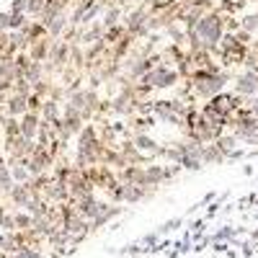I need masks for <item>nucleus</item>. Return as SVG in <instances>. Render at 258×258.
<instances>
[{"label": "nucleus", "instance_id": "obj_1", "mask_svg": "<svg viewBox=\"0 0 258 258\" xmlns=\"http://www.w3.org/2000/svg\"><path fill=\"white\" fill-rule=\"evenodd\" d=\"M68 191H70V204L83 199V197H91V194H96V186L91 183L88 173L80 168H73V173L68 178Z\"/></svg>", "mask_w": 258, "mask_h": 258}, {"label": "nucleus", "instance_id": "obj_2", "mask_svg": "<svg viewBox=\"0 0 258 258\" xmlns=\"http://www.w3.org/2000/svg\"><path fill=\"white\" fill-rule=\"evenodd\" d=\"M106 207H109V202H103V199H98L96 194H91V197H83V199H78V202H73V209L78 212V217H83L85 222H93L101 212H106Z\"/></svg>", "mask_w": 258, "mask_h": 258}, {"label": "nucleus", "instance_id": "obj_3", "mask_svg": "<svg viewBox=\"0 0 258 258\" xmlns=\"http://www.w3.org/2000/svg\"><path fill=\"white\" fill-rule=\"evenodd\" d=\"M54 168V158L47 153L44 147H36L31 158L26 160V170H29V176H41V173H49V170Z\"/></svg>", "mask_w": 258, "mask_h": 258}, {"label": "nucleus", "instance_id": "obj_4", "mask_svg": "<svg viewBox=\"0 0 258 258\" xmlns=\"http://www.w3.org/2000/svg\"><path fill=\"white\" fill-rule=\"evenodd\" d=\"M160 57H142V54H135L132 59L126 62V80H140L145 73H150L155 68V62H158Z\"/></svg>", "mask_w": 258, "mask_h": 258}, {"label": "nucleus", "instance_id": "obj_5", "mask_svg": "<svg viewBox=\"0 0 258 258\" xmlns=\"http://www.w3.org/2000/svg\"><path fill=\"white\" fill-rule=\"evenodd\" d=\"M235 96H240V98H253V96H258V75L243 70L238 78H235Z\"/></svg>", "mask_w": 258, "mask_h": 258}, {"label": "nucleus", "instance_id": "obj_6", "mask_svg": "<svg viewBox=\"0 0 258 258\" xmlns=\"http://www.w3.org/2000/svg\"><path fill=\"white\" fill-rule=\"evenodd\" d=\"M132 145H135V150L147 160V158H158V153H160V145L153 140V137H147L145 132L142 135H135L132 137Z\"/></svg>", "mask_w": 258, "mask_h": 258}, {"label": "nucleus", "instance_id": "obj_7", "mask_svg": "<svg viewBox=\"0 0 258 258\" xmlns=\"http://www.w3.org/2000/svg\"><path fill=\"white\" fill-rule=\"evenodd\" d=\"M39 124H41L39 114H31V111H26L24 116L18 119V129H21V137H24V140H31V142H36V132H39Z\"/></svg>", "mask_w": 258, "mask_h": 258}, {"label": "nucleus", "instance_id": "obj_8", "mask_svg": "<svg viewBox=\"0 0 258 258\" xmlns=\"http://www.w3.org/2000/svg\"><path fill=\"white\" fill-rule=\"evenodd\" d=\"M165 165H145L142 168V186L147 188H158L160 183H165Z\"/></svg>", "mask_w": 258, "mask_h": 258}, {"label": "nucleus", "instance_id": "obj_9", "mask_svg": "<svg viewBox=\"0 0 258 258\" xmlns=\"http://www.w3.org/2000/svg\"><path fill=\"white\" fill-rule=\"evenodd\" d=\"M44 29H47V36H49V39H62V34L70 29V13H68V11L59 13L57 18H52V21H49V24H47Z\"/></svg>", "mask_w": 258, "mask_h": 258}, {"label": "nucleus", "instance_id": "obj_10", "mask_svg": "<svg viewBox=\"0 0 258 258\" xmlns=\"http://www.w3.org/2000/svg\"><path fill=\"white\" fill-rule=\"evenodd\" d=\"M59 116H62V103H59V101H54V98H47L44 103H41V109H39V119H41V121L54 124Z\"/></svg>", "mask_w": 258, "mask_h": 258}, {"label": "nucleus", "instance_id": "obj_11", "mask_svg": "<svg viewBox=\"0 0 258 258\" xmlns=\"http://www.w3.org/2000/svg\"><path fill=\"white\" fill-rule=\"evenodd\" d=\"M49 36L47 39H39V41H31L29 44V49H26V54H29V59L31 62H47V57H49Z\"/></svg>", "mask_w": 258, "mask_h": 258}, {"label": "nucleus", "instance_id": "obj_12", "mask_svg": "<svg viewBox=\"0 0 258 258\" xmlns=\"http://www.w3.org/2000/svg\"><path fill=\"white\" fill-rule=\"evenodd\" d=\"M6 197L11 199V204H13V207L24 209V207H26V202L31 199V191H29V186H26V183H13V188L6 194Z\"/></svg>", "mask_w": 258, "mask_h": 258}, {"label": "nucleus", "instance_id": "obj_13", "mask_svg": "<svg viewBox=\"0 0 258 258\" xmlns=\"http://www.w3.org/2000/svg\"><path fill=\"white\" fill-rule=\"evenodd\" d=\"M121 16H124V8L116 6V3H111V6H106L103 21H98V24H101L103 31H106V29H111V26H119V24H121Z\"/></svg>", "mask_w": 258, "mask_h": 258}, {"label": "nucleus", "instance_id": "obj_14", "mask_svg": "<svg viewBox=\"0 0 258 258\" xmlns=\"http://www.w3.org/2000/svg\"><path fill=\"white\" fill-rule=\"evenodd\" d=\"M44 75H47V73H44V62H29V68H26V73H24V80L34 88L36 83L44 80Z\"/></svg>", "mask_w": 258, "mask_h": 258}, {"label": "nucleus", "instance_id": "obj_15", "mask_svg": "<svg viewBox=\"0 0 258 258\" xmlns=\"http://www.w3.org/2000/svg\"><path fill=\"white\" fill-rule=\"evenodd\" d=\"M21 250V243H18V232H3L0 235V253H18Z\"/></svg>", "mask_w": 258, "mask_h": 258}, {"label": "nucleus", "instance_id": "obj_16", "mask_svg": "<svg viewBox=\"0 0 258 258\" xmlns=\"http://www.w3.org/2000/svg\"><path fill=\"white\" fill-rule=\"evenodd\" d=\"M13 225H16V232H26V230H31L34 217H31V214H26L24 209H16L13 212Z\"/></svg>", "mask_w": 258, "mask_h": 258}, {"label": "nucleus", "instance_id": "obj_17", "mask_svg": "<svg viewBox=\"0 0 258 258\" xmlns=\"http://www.w3.org/2000/svg\"><path fill=\"white\" fill-rule=\"evenodd\" d=\"M212 145H214V147H217L220 153H222V158H227V155L232 153V150H235V145H238V140H235L232 135H220V137L214 140Z\"/></svg>", "mask_w": 258, "mask_h": 258}, {"label": "nucleus", "instance_id": "obj_18", "mask_svg": "<svg viewBox=\"0 0 258 258\" xmlns=\"http://www.w3.org/2000/svg\"><path fill=\"white\" fill-rule=\"evenodd\" d=\"M26 24H29V16L26 13H11L8 11V18H6V29L8 31H21Z\"/></svg>", "mask_w": 258, "mask_h": 258}, {"label": "nucleus", "instance_id": "obj_19", "mask_svg": "<svg viewBox=\"0 0 258 258\" xmlns=\"http://www.w3.org/2000/svg\"><path fill=\"white\" fill-rule=\"evenodd\" d=\"M13 188V178H11V170H8V163H6V158H0V194H6Z\"/></svg>", "mask_w": 258, "mask_h": 258}, {"label": "nucleus", "instance_id": "obj_20", "mask_svg": "<svg viewBox=\"0 0 258 258\" xmlns=\"http://www.w3.org/2000/svg\"><path fill=\"white\" fill-rule=\"evenodd\" d=\"M165 34L173 39V44H178V47H181V41L186 39V29H181L178 21H170V24H165Z\"/></svg>", "mask_w": 258, "mask_h": 258}, {"label": "nucleus", "instance_id": "obj_21", "mask_svg": "<svg viewBox=\"0 0 258 258\" xmlns=\"http://www.w3.org/2000/svg\"><path fill=\"white\" fill-rule=\"evenodd\" d=\"M222 153L214 145H202V163H222Z\"/></svg>", "mask_w": 258, "mask_h": 258}, {"label": "nucleus", "instance_id": "obj_22", "mask_svg": "<svg viewBox=\"0 0 258 258\" xmlns=\"http://www.w3.org/2000/svg\"><path fill=\"white\" fill-rule=\"evenodd\" d=\"M3 135H6V142H13L16 137H21V129H18V119H6L3 121Z\"/></svg>", "mask_w": 258, "mask_h": 258}, {"label": "nucleus", "instance_id": "obj_23", "mask_svg": "<svg viewBox=\"0 0 258 258\" xmlns=\"http://www.w3.org/2000/svg\"><path fill=\"white\" fill-rule=\"evenodd\" d=\"M240 29L245 31V34H258V13H245L243 18H240Z\"/></svg>", "mask_w": 258, "mask_h": 258}, {"label": "nucleus", "instance_id": "obj_24", "mask_svg": "<svg viewBox=\"0 0 258 258\" xmlns=\"http://www.w3.org/2000/svg\"><path fill=\"white\" fill-rule=\"evenodd\" d=\"M204 163L199 160V158H188V155H181V160H178V168H186V170H199Z\"/></svg>", "mask_w": 258, "mask_h": 258}, {"label": "nucleus", "instance_id": "obj_25", "mask_svg": "<svg viewBox=\"0 0 258 258\" xmlns=\"http://www.w3.org/2000/svg\"><path fill=\"white\" fill-rule=\"evenodd\" d=\"M248 111H250V116L258 121V96H253L250 98V106H248Z\"/></svg>", "mask_w": 258, "mask_h": 258}, {"label": "nucleus", "instance_id": "obj_26", "mask_svg": "<svg viewBox=\"0 0 258 258\" xmlns=\"http://www.w3.org/2000/svg\"><path fill=\"white\" fill-rule=\"evenodd\" d=\"M3 214H6V207H3V202H0V217H3Z\"/></svg>", "mask_w": 258, "mask_h": 258}]
</instances>
